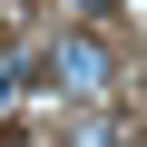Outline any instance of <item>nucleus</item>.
Wrapping results in <instances>:
<instances>
[{"label":"nucleus","instance_id":"f257e3e1","mask_svg":"<svg viewBox=\"0 0 147 147\" xmlns=\"http://www.w3.org/2000/svg\"><path fill=\"white\" fill-rule=\"evenodd\" d=\"M39 79L59 88V98H108V79H118V59L88 39V30H59L49 39V59H39Z\"/></svg>","mask_w":147,"mask_h":147}]
</instances>
